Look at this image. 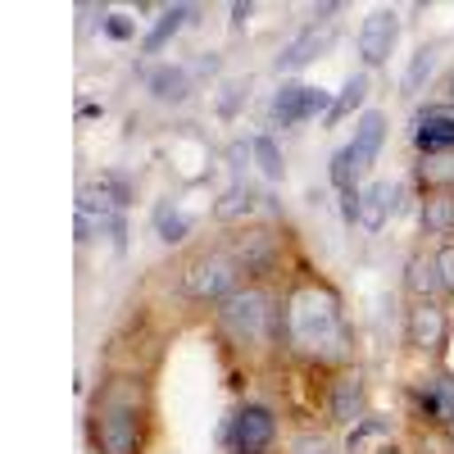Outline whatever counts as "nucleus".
<instances>
[{"mask_svg": "<svg viewBox=\"0 0 454 454\" xmlns=\"http://www.w3.org/2000/svg\"><path fill=\"white\" fill-rule=\"evenodd\" d=\"M145 87L155 91V100H173V105H182L192 96V78H186V68H177V64H160L145 78Z\"/></svg>", "mask_w": 454, "mask_h": 454, "instance_id": "17", "label": "nucleus"}, {"mask_svg": "<svg viewBox=\"0 0 454 454\" xmlns=\"http://www.w3.org/2000/svg\"><path fill=\"white\" fill-rule=\"evenodd\" d=\"M355 150L346 145V150H336V155H332V186H336V192L340 196H350L355 192Z\"/></svg>", "mask_w": 454, "mask_h": 454, "instance_id": "24", "label": "nucleus"}, {"mask_svg": "<svg viewBox=\"0 0 454 454\" xmlns=\"http://www.w3.org/2000/svg\"><path fill=\"white\" fill-rule=\"evenodd\" d=\"M413 409H419V419L432 423V427H450L454 423V372H432L423 377L419 387H413Z\"/></svg>", "mask_w": 454, "mask_h": 454, "instance_id": "7", "label": "nucleus"}, {"mask_svg": "<svg viewBox=\"0 0 454 454\" xmlns=\"http://www.w3.org/2000/svg\"><path fill=\"white\" fill-rule=\"evenodd\" d=\"M254 209V196L246 192V186H232L218 205H214V214H218V223H232V218H241V214H250Z\"/></svg>", "mask_w": 454, "mask_h": 454, "instance_id": "25", "label": "nucleus"}, {"mask_svg": "<svg viewBox=\"0 0 454 454\" xmlns=\"http://www.w3.org/2000/svg\"><path fill=\"white\" fill-rule=\"evenodd\" d=\"M218 318H223V327L232 332L237 340H259L278 314H273V305H269V295L254 291V286H246V291H232V295L223 300Z\"/></svg>", "mask_w": 454, "mask_h": 454, "instance_id": "4", "label": "nucleus"}, {"mask_svg": "<svg viewBox=\"0 0 454 454\" xmlns=\"http://www.w3.org/2000/svg\"><path fill=\"white\" fill-rule=\"evenodd\" d=\"M413 145H419L423 155H445V150H454V119H423V128L413 132Z\"/></svg>", "mask_w": 454, "mask_h": 454, "instance_id": "18", "label": "nucleus"}, {"mask_svg": "<svg viewBox=\"0 0 454 454\" xmlns=\"http://www.w3.org/2000/svg\"><path fill=\"white\" fill-rule=\"evenodd\" d=\"M436 273H441L445 295H454V241H445V246L436 250Z\"/></svg>", "mask_w": 454, "mask_h": 454, "instance_id": "29", "label": "nucleus"}, {"mask_svg": "<svg viewBox=\"0 0 454 454\" xmlns=\"http://www.w3.org/2000/svg\"><path fill=\"white\" fill-rule=\"evenodd\" d=\"M450 436H454V423H450Z\"/></svg>", "mask_w": 454, "mask_h": 454, "instance_id": "35", "label": "nucleus"}, {"mask_svg": "<svg viewBox=\"0 0 454 454\" xmlns=\"http://www.w3.org/2000/svg\"><path fill=\"white\" fill-rule=\"evenodd\" d=\"M273 114H278V123H282V128H291V123H309V119H318V114L327 119V114H332V96H327L323 87H300V82H291V87L278 91Z\"/></svg>", "mask_w": 454, "mask_h": 454, "instance_id": "9", "label": "nucleus"}, {"mask_svg": "<svg viewBox=\"0 0 454 454\" xmlns=\"http://www.w3.org/2000/svg\"><path fill=\"white\" fill-rule=\"evenodd\" d=\"M291 454H332V445H327L323 436H300V441L291 445Z\"/></svg>", "mask_w": 454, "mask_h": 454, "instance_id": "30", "label": "nucleus"}, {"mask_svg": "<svg viewBox=\"0 0 454 454\" xmlns=\"http://www.w3.org/2000/svg\"><path fill=\"white\" fill-rule=\"evenodd\" d=\"M450 100H454V73H450Z\"/></svg>", "mask_w": 454, "mask_h": 454, "instance_id": "34", "label": "nucleus"}, {"mask_svg": "<svg viewBox=\"0 0 454 454\" xmlns=\"http://www.w3.org/2000/svg\"><path fill=\"white\" fill-rule=\"evenodd\" d=\"M404 346L419 355H441L450 346V314L436 300H413L404 314Z\"/></svg>", "mask_w": 454, "mask_h": 454, "instance_id": "5", "label": "nucleus"}, {"mask_svg": "<svg viewBox=\"0 0 454 454\" xmlns=\"http://www.w3.org/2000/svg\"><path fill=\"white\" fill-rule=\"evenodd\" d=\"M250 10H254V5H250V0H246V5H232V23H237V27H241V23H246V19H250Z\"/></svg>", "mask_w": 454, "mask_h": 454, "instance_id": "32", "label": "nucleus"}, {"mask_svg": "<svg viewBox=\"0 0 454 454\" xmlns=\"http://www.w3.org/2000/svg\"><path fill=\"white\" fill-rule=\"evenodd\" d=\"M91 423H96V450L100 454H141L145 436V387L137 377H114V382L100 387L96 409H91Z\"/></svg>", "mask_w": 454, "mask_h": 454, "instance_id": "2", "label": "nucleus"}, {"mask_svg": "<svg viewBox=\"0 0 454 454\" xmlns=\"http://www.w3.org/2000/svg\"><path fill=\"white\" fill-rule=\"evenodd\" d=\"M364 404H368V395H364V377H359V372H340L336 382H332V404H327L332 423H340V427L364 423Z\"/></svg>", "mask_w": 454, "mask_h": 454, "instance_id": "10", "label": "nucleus"}, {"mask_svg": "<svg viewBox=\"0 0 454 454\" xmlns=\"http://www.w3.org/2000/svg\"><path fill=\"white\" fill-rule=\"evenodd\" d=\"M227 441H232L237 454H263L273 441H278V419L273 409L263 404H246L232 413V427H227Z\"/></svg>", "mask_w": 454, "mask_h": 454, "instance_id": "6", "label": "nucleus"}, {"mask_svg": "<svg viewBox=\"0 0 454 454\" xmlns=\"http://www.w3.org/2000/svg\"><path fill=\"white\" fill-rule=\"evenodd\" d=\"M382 141H387V119H382V114H377V109L359 114L355 141H350V150H355V168H359V173H368V168L377 164V155H382Z\"/></svg>", "mask_w": 454, "mask_h": 454, "instance_id": "11", "label": "nucleus"}, {"mask_svg": "<svg viewBox=\"0 0 454 454\" xmlns=\"http://www.w3.org/2000/svg\"><path fill=\"white\" fill-rule=\"evenodd\" d=\"M241 273L246 269H241V259L232 250H209L196 263H186L182 286H186V295H192V300H227V295L237 291Z\"/></svg>", "mask_w": 454, "mask_h": 454, "instance_id": "3", "label": "nucleus"}, {"mask_svg": "<svg viewBox=\"0 0 454 454\" xmlns=\"http://www.w3.org/2000/svg\"><path fill=\"white\" fill-rule=\"evenodd\" d=\"M419 182L427 192H454V150L445 155H423L419 160Z\"/></svg>", "mask_w": 454, "mask_h": 454, "instance_id": "19", "label": "nucleus"}, {"mask_svg": "<svg viewBox=\"0 0 454 454\" xmlns=\"http://www.w3.org/2000/svg\"><path fill=\"white\" fill-rule=\"evenodd\" d=\"M250 150H254V160H259V173L269 177V182H282L286 164H282V150H278V141H273V137H254V141H250Z\"/></svg>", "mask_w": 454, "mask_h": 454, "instance_id": "23", "label": "nucleus"}, {"mask_svg": "<svg viewBox=\"0 0 454 454\" xmlns=\"http://www.w3.org/2000/svg\"><path fill=\"white\" fill-rule=\"evenodd\" d=\"M155 227H160V241L173 246V241H182L186 232H192V218H182V214H173V209L164 205V209L155 214Z\"/></svg>", "mask_w": 454, "mask_h": 454, "instance_id": "26", "label": "nucleus"}, {"mask_svg": "<svg viewBox=\"0 0 454 454\" xmlns=\"http://www.w3.org/2000/svg\"><path fill=\"white\" fill-rule=\"evenodd\" d=\"M395 42H400V14L395 10H372L364 19V27H359V59L368 68L387 64L391 51H395Z\"/></svg>", "mask_w": 454, "mask_h": 454, "instance_id": "8", "label": "nucleus"}, {"mask_svg": "<svg viewBox=\"0 0 454 454\" xmlns=\"http://www.w3.org/2000/svg\"><path fill=\"white\" fill-rule=\"evenodd\" d=\"M432 73H436V46H419V51H413V59H409V68H404V91L419 96L427 87Z\"/></svg>", "mask_w": 454, "mask_h": 454, "instance_id": "22", "label": "nucleus"}, {"mask_svg": "<svg viewBox=\"0 0 454 454\" xmlns=\"http://www.w3.org/2000/svg\"><path fill=\"white\" fill-rule=\"evenodd\" d=\"M404 286L413 300H436L445 286H441V273H436V254H413L409 269H404Z\"/></svg>", "mask_w": 454, "mask_h": 454, "instance_id": "15", "label": "nucleus"}, {"mask_svg": "<svg viewBox=\"0 0 454 454\" xmlns=\"http://www.w3.org/2000/svg\"><path fill=\"white\" fill-rule=\"evenodd\" d=\"M395 209H400V186H391V182H372L359 192V223L368 232H377L387 223V214H395Z\"/></svg>", "mask_w": 454, "mask_h": 454, "instance_id": "13", "label": "nucleus"}, {"mask_svg": "<svg viewBox=\"0 0 454 454\" xmlns=\"http://www.w3.org/2000/svg\"><path fill=\"white\" fill-rule=\"evenodd\" d=\"M227 250L241 259L246 273H269L273 259H278V237H273V232H250V237H237Z\"/></svg>", "mask_w": 454, "mask_h": 454, "instance_id": "14", "label": "nucleus"}, {"mask_svg": "<svg viewBox=\"0 0 454 454\" xmlns=\"http://www.w3.org/2000/svg\"><path fill=\"white\" fill-rule=\"evenodd\" d=\"M327 27H318V23H309L305 32H295L291 42L282 46V55H278V73H295V68H305V64H314L318 59V51H327Z\"/></svg>", "mask_w": 454, "mask_h": 454, "instance_id": "12", "label": "nucleus"}, {"mask_svg": "<svg viewBox=\"0 0 454 454\" xmlns=\"http://www.w3.org/2000/svg\"><path fill=\"white\" fill-rule=\"evenodd\" d=\"M100 186H105V192H109L114 200H119L123 209H128V205H132V196H137L132 177H123V173H100Z\"/></svg>", "mask_w": 454, "mask_h": 454, "instance_id": "27", "label": "nucleus"}, {"mask_svg": "<svg viewBox=\"0 0 454 454\" xmlns=\"http://www.w3.org/2000/svg\"><path fill=\"white\" fill-rule=\"evenodd\" d=\"M286 332L300 350H314L323 359H346L350 350V336H346V323H340V300L318 286V282H305L291 300H286V314H282Z\"/></svg>", "mask_w": 454, "mask_h": 454, "instance_id": "1", "label": "nucleus"}, {"mask_svg": "<svg viewBox=\"0 0 454 454\" xmlns=\"http://www.w3.org/2000/svg\"><path fill=\"white\" fill-rule=\"evenodd\" d=\"M105 32L114 36V42H128V36H132V23H128L123 14H109V19H105Z\"/></svg>", "mask_w": 454, "mask_h": 454, "instance_id": "31", "label": "nucleus"}, {"mask_svg": "<svg viewBox=\"0 0 454 454\" xmlns=\"http://www.w3.org/2000/svg\"><path fill=\"white\" fill-rule=\"evenodd\" d=\"M423 232L454 237V192H427L423 196Z\"/></svg>", "mask_w": 454, "mask_h": 454, "instance_id": "16", "label": "nucleus"}, {"mask_svg": "<svg viewBox=\"0 0 454 454\" xmlns=\"http://www.w3.org/2000/svg\"><path fill=\"white\" fill-rule=\"evenodd\" d=\"M368 100V73H355V78L340 87V96L332 100V114H327V123H340V119H350V114Z\"/></svg>", "mask_w": 454, "mask_h": 454, "instance_id": "21", "label": "nucleus"}, {"mask_svg": "<svg viewBox=\"0 0 454 454\" xmlns=\"http://www.w3.org/2000/svg\"><path fill=\"white\" fill-rule=\"evenodd\" d=\"M186 19H192V5H173V10H164V19H160L155 27H150V36L141 42V51H145V55L164 51V46L173 42V36L182 32V23H186Z\"/></svg>", "mask_w": 454, "mask_h": 454, "instance_id": "20", "label": "nucleus"}, {"mask_svg": "<svg viewBox=\"0 0 454 454\" xmlns=\"http://www.w3.org/2000/svg\"><path fill=\"white\" fill-rule=\"evenodd\" d=\"M382 432H391V419H364V423H355V432H350V450H359L368 436H382Z\"/></svg>", "mask_w": 454, "mask_h": 454, "instance_id": "28", "label": "nucleus"}, {"mask_svg": "<svg viewBox=\"0 0 454 454\" xmlns=\"http://www.w3.org/2000/svg\"><path fill=\"white\" fill-rule=\"evenodd\" d=\"M377 454H400V450H395V445H387V450H377Z\"/></svg>", "mask_w": 454, "mask_h": 454, "instance_id": "33", "label": "nucleus"}]
</instances>
